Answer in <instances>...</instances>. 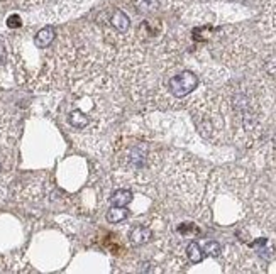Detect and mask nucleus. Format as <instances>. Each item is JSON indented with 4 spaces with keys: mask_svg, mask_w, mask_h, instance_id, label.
<instances>
[{
    "mask_svg": "<svg viewBox=\"0 0 276 274\" xmlns=\"http://www.w3.org/2000/svg\"><path fill=\"white\" fill-rule=\"evenodd\" d=\"M65 81L69 85V95L61 110L73 130L100 132L121 113L117 83L98 64L73 68Z\"/></svg>",
    "mask_w": 276,
    "mask_h": 274,
    "instance_id": "nucleus-1",
    "label": "nucleus"
},
{
    "mask_svg": "<svg viewBox=\"0 0 276 274\" xmlns=\"http://www.w3.org/2000/svg\"><path fill=\"white\" fill-rule=\"evenodd\" d=\"M117 166L122 173H131V178H136V174L144 173L149 167V144L144 141L124 144L119 151Z\"/></svg>",
    "mask_w": 276,
    "mask_h": 274,
    "instance_id": "nucleus-2",
    "label": "nucleus"
},
{
    "mask_svg": "<svg viewBox=\"0 0 276 274\" xmlns=\"http://www.w3.org/2000/svg\"><path fill=\"white\" fill-rule=\"evenodd\" d=\"M197 87H199V76H197L195 73L188 71V69H185V71L178 73V75L171 76L170 81H168L170 93L176 98L187 97L188 93H192Z\"/></svg>",
    "mask_w": 276,
    "mask_h": 274,
    "instance_id": "nucleus-3",
    "label": "nucleus"
},
{
    "mask_svg": "<svg viewBox=\"0 0 276 274\" xmlns=\"http://www.w3.org/2000/svg\"><path fill=\"white\" fill-rule=\"evenodd\" d=\"M152 230L146 225H134L129 230V242L134 247H139V245H144L151 240Z\"/></svg>",
    "mask_w": 276,
    "mask_h": 274,
    "instance_id": "nucleus-4",
    "label": "nucleus"
},
{
    "mask_svg": "<svg viewBox=\"0 0 276 274\" xmlns=\"http://www.w3.org/2000/svg\"><path fill=\"white\" fill-rule=\"evenodd\" d=\"M110 24H112V27L119 32V34H126V32L131 29V19L127 17L126 12L121 10V9H117L112 14V17H110Z\"/></svg>",
    "mask_w": 276,
    "mask_h": 274,
    "instance_id": "nucleus-5",
    "label": "nucleus"
},
{
    "mask_svg": "<svg viewBox=\"0 0 276 274\" xmlns=\"http://www.w3.org/2000/svg\"><path fill=\"white\" fill-rule=\"evenodd\" d=\"M55 38H56L55 27L46 26V27H43V29H41L38 34H36L34 44H36V48H39V49H46V48H49L53 44Z\"/></svg>",
    "mask_w": 276,
    "mask_h": 274,
    "instance_id": "nucleus-6",
    "label": "nucleus"
},
{
    "mask_svg": "<svg viewBox=\"0 0 276 274\" xmlns=\"http://www.w3.org/2000/svg\"><path fill=\"white\" fill-rule=\"evenodd\" d=\"M133 202V191L131 190H115L110 196V203L115 207H126Z\"/></svg>",
    "mask_w": 276,
    "mask_h": 274,
    "instance_id": "nucleus-7",
    "label": "nucleus"
},
{
    "mask_svg": "<svg viewBox=\"0 0 276 274\" xmlns=\"http://www.w3.org/2000/svg\"><path fill=\"white\" fill-rule=\"evenodd\" d=\"M129 217V210L126 207H115L112 205L109 212H107V222L109 223H121Z\"/></svg>",
    "mask_w": 276,
    "mask_h": 274,
    "instance_id": "nucleus-8",
    "label": "nucleus"
},
{
    "mask_svg": "<svg viewBox=\"0 0 276 274\" xmlns=\"http://www.w3.org/2000/svg\"><path fill=\"white\" fill-rule=\"evenodd\" d=\"M187 256H188V259H190V263L193 264H199L204 261V257H205V252H204V249L200 247L199 242H190L187 245Z\"/></svg>",
    "mask_w": 276,
    "mask_h": 274,
    "instance_id": "nucleus-9",
    "label": "nucleus"
},
{
    "mask_svg": "<svg viewBox=\"0 0 276 274\" xmlns=\"http://www.w3.org/2000/svg\"><path fill=\"white\" fill-rule=\"evenodd\" d=\"M134 7L139 14H151V12L158 10L159 2L158 0H134Z\"/></svg>",
    "mask_w": 276,
    "mask_h": 274,
    "instance_id": "nucleus-10",
    "label": "nucleus"
},
{
    "mask_svg": "<svg viewBox=\"0 0 276 274\" xmlns=\"http://www.w3.org/2000/svg\"><path fill=\"white\" fill-rule=\"evenodd\" d=\"M263 68L270 76H276V53H271L270 56L265 59L263 63Z\"/></svg>",
    "mask_w": 276,
    "mask_h": 274,
    "instance_id": "nucleus-11",
    "label": "nucleus"
},
{
    "mask_svg": "<svg viewBox=\"0 0 276 274\" xmlns=\"http://www.w3.org/2000/svg\"><path fill=\"white\" fill-rule=\"evenodd\" d=\"M204 252H205V256L219 257L220 256V244L215 242V240H208V242L204 245Z\"/></svg>",
    "mask_w": 276,
    "mask_h": 274,
    "instance_id": "nucleus-12",
    "label": "nucleus"
},
{
    "mask_svg": "<svg viewBox=\"0 0 276 274\" xmlns=\"http://www.w3.org/2000/svg\"><path fill=\"white\" fill-rule=\"evenodd\" d=\"M7 26H9L10 29H17V27L22 26V20H20V17L17 14H14V15H10V17L7 19Z\"/></svg>",
    "mask_w": 276,
    "mask_h": 274,
    "instance_id": "nucleus-13",
    "label": "nucleus"
}]
</instances>
